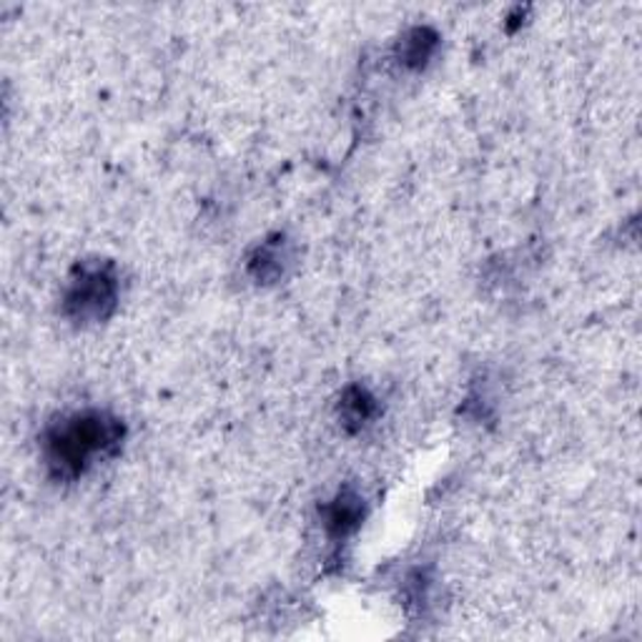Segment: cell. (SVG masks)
<instances>
[{
  "instance_id": "4",
  "label": "cell",
  "mask_w": 642,
  "mask_h": 642,
  "mask_svg": "<svg viewBox=\"0 0 642 642\" xmlns=\"http://www.w3.org/2000/svg\"><path fill=\"white\" fill-rule=\"evenodd\" d=\"M377 399H374L372 391L354 385L346 387L342 401H339V419H342L346 432H359L377 417Z\"/></svg>"
},
{
  "instance_id": "2",
  "label": "cell",
  "mask_w": 642,
  "mask_h": 642,
  "mask_svg": "<svg viewBox=\"0 0 642 642\" xmlns=\"http://www.w3.org/2000/svg\"><path fill=\"white\" fill-rule=\"evenodd\" d=\"M119 301V274L111 262H86L74 272L64 294V314L76 324H96L111 317Z\"/></svg>"
},
{
  "instance_id": "5",
  "label": "cell",
  "mask_w": 642,
  "mask_h": 642,
  "mask_svg": "<svg viewBox=\"0 0 642 642\" xmlns=\"http://www.w3.org/2000/svg\"><path fill=\"white\" fill-rule=\"evenodd\" d=\"M289 262V252H287V241L281 236L264 241V244L256 246V252L248 258V272L254 274L256 281H276L279 276H284V269H287Z\"/></svg>"
},
{
  "instance_id": "3",
  "label": "cell",
  "mask_w": 642,
  "mask_h": 642,
  "mask_svg": "<svg viewBox=\"0 0 642 642\" xmlns=\"http://www.w3.org/2000/svg\"><path fill=\"white\" fill-rule=\"evenodd\" d=\"M364 514H367L364 497L356 489L344 487L324 507V530L332 540H346L362 528Z\"/></svg>"
},
{
  "instance_id": "6",
  "label": "cell",
  "mask_w": 642,
  "mask_h": 642,
  "mask_svg": "<svg viewBox=\"0 0 642 642\" xmlns=\"http://www.w3.org/2000/svg\"><path fill=\"white\" fill-rule=\"evenodd\" d=\"M436 46H440V35L427 25H419V29L405 33V38L399 41L401 64L409 68H422L434 56Z\"/></svg>"
},
{
  "instance_id": "1",
  "label": "cell",
  "mask_w": 642,
  "mask_h": 642,
  "mask_svg": "<svg viewBox=\"0 0 642 642\" xmlns=\"http://www.w3.org/2000/svg\"><path fill=\"white\" fill-rule=\"evenodd\" d=\"M126 427L103 409L70 412L51 422L43 432V460L56 479H78L96 462L119 454Z\"/></svg>"
}]
</instances>
